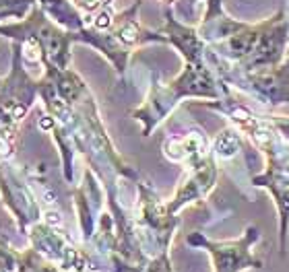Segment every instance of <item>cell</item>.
Listing matches in <instances>:
<instances>
[{
  "mask_svg": "<svg viewBox=\"0 0 289 272\" xmlns=\"http://www.w3.org/2000/svg\"><path fill=\"white\" fill-rule=\"evenodd\" d=\"M215 149L221 157H231L238 149V136L231 132V130H225V132L219 134L217 143H215Z\"/></svg>",
  "mask_w": 289,
  "mask_h": 272,
  "instance_id": "2",
  "label": "cell"
},
{
  "mask_svg": "<svg viewBox=\"0 0 289 272\" xmlns=\"http://www.w3.org/2000/svg\"><path fill=\"white\" fill-rule=\"evenodd\" d=\"M40 126H41L43 130H48V128L54 126V120H52V117H43V120H40Z\"/></svg>",
  "mask_w": 289,
  "mask_h": 272,
  "instance_id": "6",
  "label": "cell"
},
{
  "mask_svg": "<svg viewBox=\"0 0 289 272\" xmlns=\"http://www.w3.org/2000/svg\"><path fill=\"white\" fill-rule=\"evenodd\" d=\"M25 112H27L25 105H17V108L13 110V117H15V120H21V117L25 116Z\"/></svg>",
  "mask_w": 289,
  "mask_h": 272,
  "instance_id": "5",
  "label": "cell"
},
{
  "mask_svg": "<svg viewBox=\"0 0 289 272\" xmlns=\"http://www.w3.org/2000/svg\"><path fill=\"white\" fill-rule=\"evenodd\" d=\"M95 25L97 27H108L110 25V13H101L97 17V21H95Z\"/></svg>",
  "mask_w": 289,
  "mask_h": 272,
  "instance_id": "4",
  "label": "cell"
},
{
  "mask_svg": "<svg viewBox=\"0 0 289 272\" xmlns=\"http://www.w3.org/2000/svg\"><path fill=\"white\" fill-rule=\"evenodd\" d=\"M260 239V231L256 227H248L240 239L229 241H211L203 235H192L188 241L192 245L205 247L213 258L215 272H246L252 268H262V260L252 252V245Z\"/></svg>",
  "mask_w": 289,
  "mask_h": 272,
  "instance_id": "1",
  "label": "cell"
},
{
  "mask_svg": "<svg viewBox=\"0 0 289 272\" xmlns=\"http://www.w3.org/2000/svg\"><path fill=\"white\" fill-rule=\"evenodd\" d=\"M45 223H48L50 227H60V225H62V217H60V212H56V210H48V212H45Z\"/></svg>",
  "mask_w": 289,
  "mask_h": 272,
  "instance_id": "3",
  "label": "cell"
}]
</instances>
